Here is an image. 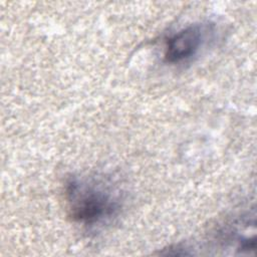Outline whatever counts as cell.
Returning <instances> with one entry per match:
<instances>
[{"label": "cell", "mask_w": 257, "mask_h": 257, "mask_svg": "<svg viewBox=\"0 0 257 257\" xmlns=\"http://www.w3.org/2000/svg\"><path fill=\"white\" fill-rule=\"evenodd\" d=\"M64 199L69 217L85 227L107 223L121 208L116 189L94 177H69L64 185Z\"/></svg>", "instance_id": "cell-1"}, {"label": "cell", "mask_w": 257, "mask_h": 257, "mask_svg": "<svg viewBox=\"0 0 257 257\" xmlns=\"http://www.w3.org/2000/svg\"><path fill=\"white\" fill-rule=\"evenodd\" d=\"M208 24H191L172 35L166 42L164 58L171 64L183 63L197 55L207 40Z\"/></svg>", "instance_id": "cell-2"}]
</instances>
